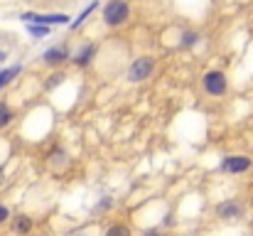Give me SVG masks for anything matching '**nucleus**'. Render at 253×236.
Here are the masks:
<instances>
[{"label": "nucleus", "mask_w": 253, "mask_h": 236, "mask_svg": "<svg viewBox=\"0 0 253 236\" xmlns=\"http://www.w3.org/2000/svg\"><path fill=\"white\" fill-rule=\"evenodd\" d=\"M251 204H253V199H251Z\"/></svg>", "instance_id": "obj_21"}, {"label": "nucleus", "mask_w": 253, "mask_h": 236, "mask_svg": "<svg viewBox=\"0 0 253 236\" xmlns=\"http://www.w3.org/2000/svg\"><path fill=\"white\" fill-rule=\"evenodd\" d=\"M27 32L32 37H47L49 35V25H37V22H27Z\"/></svg>", "instance_id": "obj_11"}, {"label": "nucleus", "mask_w": 253, "mask_h": 236, "mask_svg": "<svg viewBox=\"0 0 253 236\" xmlns=\"http://www.w3.org/2000/svg\"><path fill=\"white\" fill-rule=\"evenodd\" d=\"M30 229H32V219L30 217H17L15 219V232L17 234H27Z\"/></svg>", "instance_id": "obj_12"}, {"label": "nucleus", "mask_w": 253, "mask_h": 236, "mask_svg": "<svg viewBox=\"0 0 253 236\" xmlns=\"http://www.w3.org/2000/svg\"><path fill=\"white\" fill-rule=\"evenodd\" d=\"M96 52H98V45H93V42L84 45V47L77 52V57H74L77 67H88V64H91V59L96 57Z\"/></svg>", "instance_id": "obj_8"}, {"label": "nucleus", "mask_w": 253, "mask_h": 236, "mask_svg": "<svg viewBox=\"0 0 253 236\" xmlns=\"http://www.w3.org/2000/svg\"><path fill=\"white\" fill-rule=\"evenodd\" d=\"M153 69H155V62L150 59V57H140V59H135L133 64H130V69H128V79L130 81H145V79L153 74Z\"/></svg>", "instance_id": "obj_4"}, {"label": "nucleus", "mask_w": 253, "mask_h": 236, "mask_svg": "<svg viewBox=\"0 0 253 236\" xmlns=\"http://www.w3.org/2000/svg\"><path fill=\"white\" fill-rule=\"evenodd\" d=\"M197 40H199L197 32H184L182 35V47H192V45H197Z\"/></svg>", "instance_id": "obj_15"}, {"label": "nucleus", "mask_w": 253, "mask_h": 236, "mask_svg": "<svg viewBox=\"0 0 253 236\" xmlns=\"http://www.w3.org/2000/svg\"><path fill=\"white\" fill-rule=\"evenodd\" d=\"M0 182H2V172H0Z\"/></svg>", "instance_id": "obj_20"}, {"label": "nucleus", "mask_w": 253, "mask_h": 236, "mask_svg": "<svg viewBox=\"0 0 253 236\" xmlns=\"http://www.w3.org/2000/svg\"><path fill=\"white\" fill-rule=\"evenodd\" d=\"M251 157H246V155H229V157H224V162H221V170L224 172H246V170H251Z\"/></svg>", "instance_id": "obj_6"}, {"label": "nucleus", "mask_w": 253, "mask_h": 236, "mask_svg": "<svg viewBox=\"0 0 253 236\" xmlns=\"http://www.w3.org/2000/svg\"><path fill=\"white\" fill-rule=\"evenodd\" d=\"M20 72H22V67H20V64H15V67H10V69H2V72H0V89H2V86H7V84L17 77Z\"/></svg>", "instance_id": "obj_10"}, {"label": "nucleus", "mask_w": 253, "mask_h": 236, "mask_svg": "<svg viewBox=\"0 0 253 236\" xmlns=\"http://www.w3.org/2000/svg\"><path fill=\"white\" fill-rule=\"evenodd\" d=\"M7 217H10V212H7V209H5V207L0 204V224H2V222H5Z\"/></svg>", "instance_id": "obj_17"}, {"label": "nucleus", "mask_w": 253, "mask_h": 236, "mask_svg": "<svg viewBox=\"0 0 253 236\" xmlns=\"http://www.w3.org/2000/svg\"><path fill=\"white\" fill-rule=\"evenodd\" d=\"M2 59H5V54H2V52H0V62H2Z\"/></svg>", "instance_id": "obj_19"}, {"label": "nucleus", "mask_w": 253, "mask_h": 236, "mask_svg": "<svg viewBox=\"0 0 253 236\" xmlns=\"http://www.w3.org/2000/svg\"><path fill=\"white\" fill-rule=\"evenodd\" d=\"M10 121H12V111H10V106H7V103H0V128H5Z\"/></svg>", "instance_id": "obj_14"}, {"label": "nucleus", "mask_w": 253, "mask_h": 236, "mask_svg": "<svg viewBox=\"0 0 253 236\" xmlns=\"http://www.w3.org/2000/svg\"><path fill=\"white\" fill-rule=\"evenodd\" d=\"M216 214H219L221 219H239V217H241V202H236V199L221 202V204L216 207Z\"/></svg>", "instance_id": "obj_7"}, {"label": "nucleus", "mask_w": 253, "mask_h": 236, "mask_svg": "<svg viewBox=\"0 0 253 236\" xmlns=\"http://www.w3.org/2000/svg\"><path fill=\"white\" fill-rule=\"evenodd\" d=\"M96 7H98V0H91V2L86 5L84 10L79 12V17H77L74 22H69V27H72V30H77V27H82V25H84V22H86V17H88V15H93V10H96Z\"/></svg>", "instance_id": "obj_9"}, {"label": "nucleus", "mask_w": 253, "mask_h": 236, "mask_svg": "<svg viewBox=\"0 0 253 236\" xmlns=\"http://www.w3.org/2000/svg\"><path fill=\"white\" fill-rule=\"evenodd\" d=\"M101 20L106 27H123L130 20V2L128 0H108L101 7Z\"/></svg>", "instance_id": "obj_1"}, {"label": "nucleus", "mask_w": 253, "mask_h": 236, "mask_svg": "<svg viewBox=\"0 0 253 236\" xmlns=\"http://www.w3.org/2000/svg\"><path fill=\"white\" fill-rule=\"evenodd\" d=\"M69 59V47L67 45H57V47H49L44 54H42V62L47 67H59Z\"/></svg>", "instance_id": "obj_5"}, {"label": "nucleus", "mask_w": 253, "mask_h": 236, "mask_svg": "<svg viewBox=\"0 0 253 236\" xmlns=\"http://www.w3.org/2000/svg\"><path fill=\"white\" fill-rule=\"evenodd\" d=\"M145 236H158V234H153V232H148V234H145Z\"/></svg>", "instance_id": "obj_18"}, {"label": "nucleus", "mask_w": 253, "mask_h": 236, "mask_svg": "<svg viewBox=\"0 0 253 236\" xmlns=\"http://www.w3.org/2000/svg\"><path fill=\"white\" fill-rule=\"evenodd\" d=\"M202 84H204V91L209 96H224L226 94V74L224 72H207Z\"/></svg>", "instance_id": "obj_3"}, {"label": "nucleus", "mask_w": 253, "mask_h": 236, "mask_svg": "<svg viewBox=\"0 0 253 236\" xmlns=\"http://www.w3.org/2000/svg\"><path fill=\"white\" fill-rule=\"evenodd\" d=\"M103 236H130V229H128L126 224H113V227L106 229Z\"/></svg>", "instance_id": "obj_13"}, {"label": "nucleus", "mask_w": 253, "mask_h": 236, "mask_svg": "<svg viewBox=\"0 0 253 236\" xmlns=\"http://www.w3.org/2000/svg\"><path fill=\"white\" fill-rule=\"evenodd\" d=\"M20 20L25 22H37V25H69L67 12H22Z\"/></svg>", "instance_id": "obj_2"}, {"label": "nucleus", "mask_w": 253, "mask_h": 236, "mask_svg": "<svg viewBox=\"0 0 253 236\" xmlns=\"http://www.w3.org/2000/svg\"><path fill=\"white\" fill-rule=\"evenodd\" d=\"M64 79H67L64 74H54V77H49V84H47V86H49V89H52V86H59Z\"/></svg>", "instance_id": "obj_16"}]
</instances>
